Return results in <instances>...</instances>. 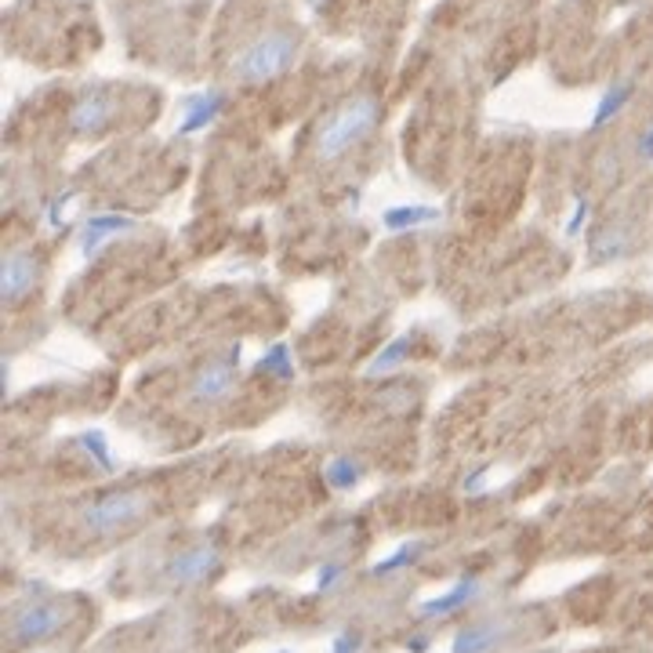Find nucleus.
I'll list each match as a JSON object with an SVG mask.
<instances>
[{"label": "nucleus", "mask_w": 653, "mask_h": 653, "mask_svg": "<svg viewBox=\"0 0 653 653\" xmlns=\"http://www.w3.org/2000/svg\"><path fill=\"white\" fill-rule=\"evenodd\" d=\"M127 229H135V218H124V215H95V218H87V226L80 233V255L95 258L113 236H120Z\"/></svg>", "instance_id": "nucleus-9"}, {"label": "nucleus", "mask_w": 653, "mask_h": 653, "mask_svg": "<svg viewBox=\"0 0 653 653\" xmlns=\"http://www.w3.org/2000/svg\"><path fill=\"white\" fill-rule=\"evenodd\" d=\"M222 105H226V95H222V91H207V95L186 98V120H182L178 135H196V131H204V127L222 113Z\"/></svg>", "instance_id": "nucleus-12"}, {"label": "nucleus", "mask_w": 653, "mask_h": 653, "mask_svg": "<svg viewBox=\"0 0 653 653\" xmlns=\"http://www.w3.org/2000/svg\"><path fill=\"white\" fill-rule=\"evenodd\" d=\"M508 632H512L508 621H476L454 636L450 653H494L508 639Z\"/></svg>", "instance_id": "nucleus-8"}, {"label": "nucleus", "mask_w": 653, "mask_h": 653, "mask_svg": "<svg viewBox=\"0 0 653 653\" xmlns=\"http://www.w3.org/2000/svg\"><path fill=\"white\" fill-rule=\"evenodd\" d=\"M62 625H65V610L55 599H29V603L15 607V614L7 621V643L11 647H33V643L58 636Z\"/></svg>", "instance_id": "nucleus-3"}, {"label": "nucleus", "mask_w": 653, "mask_h": 653, "mask_svg": "<svg viewBox=\"0 0 653 653\" xmlns=\"http://www.w3.org/2000/svg\"><path fill=\"white\" fill-rule=\"evenodd\" d=\"M407 650H410V653H425V650H428V639H425V636H414V639H407Z\"/></svg>", "instance_id": "nucleus-27"}, {"label": "nucleus", "mask_w": 653, "mask_h": 653, "mask_svg": "<svg viewBox=\"0 0 653 653\" xmlns=\"http://www.w3.org/2000/svg\"><path fill=\"white\" fill-rule=\"evenodd\" d=\"M432 222H439V211H436V207H428V204L388 207V211L381 215V226H385V229H392V233H399V229H414V226H432Z\"/></svg>", "instance_id": "nucleus-13"}, {"label": "nucleus", "mask_w": 653, "mask_h": 653, "mask_svg": "<svg viewBox=\"0 0 653 653\" xmlns=\"http://www.w3.org/2000/svg\"><path fill=\"white\" fill-rule=\"evenodd\" d=\"M218 567H222V552L215 545H193V548H182L178 556L167 559L164 581L175 585V588H189V585L207 581Z\"/></svg>", "instance_id": "nucleus-5"}, {"label": "nucleus", "mask_w": 653, "mask_h": 653, "mask_svg": "<svg viewBox=\"0 0 653 653\" xmlns=\"http://www.w3.org/2000/svg\"><path fill=\"white\" fill-rule=\"evenodd\" d=\"M276 653H291V650H276Z\"/></svg>", "instance_id": "nucleus-28"}, {"label": "nucleus", "mask_w": 653, "mask_h": 653, "mask_svg": "<svg viewBox=\"0 0 653 653\" xmlns=\"http://www.w3.org/2000/svg\"><path fill=\"white\" fill-rule=\"evenodd\" d=\"M324 476L334 490H352L363 472H359V465H356L352 457H334V461H326Z\"/></svg>", "instance_id": "nucleus-17"}, {"label": "nucleus", "mask_w": 653, "mask_h": 653, "mask_svg": "<svg viewBox=\"0 0 653 653\" xmlns=\"http://www.w3.org/2000/svg\"><path fill=\"white\" fill-rule=\"evenodd\" d=\"M80 447H84V454L102 468V472H109L113 468V454H109V443H105V432H98V428H91V432H84L80 436Z\"/></svg>", "instance_id": "nucleus-20"}, {"label": "nucleus", "mask_w": 653, "mask_h": 653, "mask_svg": "<svg viewBox=\"0 0 653 653\" xmlns=\"http://www.w3.org/2000/svg\"><path fill=\"white\" fill-rule=\"evenodd\" d=\"M113 98H105V95H84L76 105H73V113H69V127L76 131V135H95V131H102L105 124H109V116H113Z\"/></svg>", "instance_id": "nucleus-11"}, {"label": "nucleus", "mask_w": 653, "mask_h": 653, "mask_svg": "<svg viewBox=\"0 0 653 653\" xmlns=\"http://www.w3.org/2000/svg\"><path fill=\"white\" fill-rule=\"evenodd\" d=\"M479 592H483V585H479L476 578H461L450 592H443V596H436V599H425V603L417 607V614H421V618H450V614H457L461 607H468L472 599H479Z\"/></svg>", "instance_id": "nucleus-10"}, {"label": "nucleus", "mask_w": 653, "mask_h": 653, "mask_svg": "<svg viewBox=\"0 0 653 653\" xmlns=\"http://www.w3.org/2000/svg\"><path fill=\"white\" fill-rule=\"evenodd\" d=\"M541 653H556V650H541Z\"/></svg>", "instance_id": "nucleus-29"}, {"label": "nucleus", "mask_w": 653, "mask_h": 653, "mask_svg": "<svg viewBox=\"0 0 653 653\" xmlns=\"http://www.w3.org/2000/svg\"><path fill=\"white\" fill-rule=\"evenodd\" d=\"M377 116H381V109H377V102L367 98V95L345 102L337 113H330L324 120V127H320V135H316V156H320V160H337L345 149H352L356 142H363V138L374 131Z\"/></svg>", "instance_id": "nucleus-1"}, {"label": "nucleus", "mask_w": 653, "mask_h": 653, "mask_svg": "<svg viewBox=\"0 0 653 653\" xmlns=\"http://www.w3.org/2000/svg\"><path fill=\"white\" fill-rule=\"evenodd\" d=\"M585 218H588V200H585V196H578L574 218L567 222V236H578V233H581V226H585Z\"/></svg>", "instance_id": "nucleus-23"}, {"label": "nucleus", "mask_w": 653, "mask_h": 653, "mask_svg": "<svg viewBox=\"0 0 653 653\" xmlns=\"http://www.w3.org/2000/svg\"><path fill=\"white\" fill-rule=\"evenodd\" d=\"M258 374H273V377H280V381H291V377H295V363H291L287 345H273V348L258 359Z\"/></svg>", "instance_id": "nucleus-19"}, {"label": "nucleus", "mask_w": 653, "mask_h": 653, "mask_svg": "<svg viewBox=\"0 0 653 653\" xmlns=\"http://www.w3.org/2000/svg\"><path fill=\"white\" fill-rule=\"evenodd\" d=\"M487 472H490V468H476V472L465 479V490H468V494H479L483 483H487Z\"/></svg>", "instance_id": "nucleus-25"}, {"label": "nucleus", "mask_w": 653, "mask_h": 653, "mask_svg": "<svg viewBox=\"0 0 653 653\" xmlns=\"http://www.w3.org/2000/svg\"><path fill=\"white\" fill-rule=\"evenodd\" d=\"M359 650H363V636L359 632H341L330 643V653H359Z\"/></svg>", "instance_id": "nucleus-22"}, {"label": "nucleus", "mask_w": 653, "mask_h": 653, "mask_svg": "<svg viewBox=\"0 0 653 653\" xmlns=\"http://www.w3.org/2000/svg\"><path fill=\"white\" fill-rule=\"evenodd\" d=\"M425 552V541H407V545H399L388 559H381V563H374V578H388V574H396V570H403V567H410V563H417V556Z\"/></svg>", "instance_id": "nucleus-16"}, {"label": "nucleus", "mask_w": 653, "mask_h": 653, "mask_svg": "<svg viewBox=\"0 0 653 653\" xmlns=\"http://www.w3.org/2000/svg\"><path fill=\"white\" fill-rule=\"evenodd\" d=\"M628 240H632V233L625 229V226H607L603 233H596V240H592V247H588V258L599 266V262H614V258H621L625 251H628Z\"/></svg>", "instance_id": "nucleus-14"}, {"label": "nucleus", "mask_w": 653, "mask_h": 653, "mask_svg": "<svg viewBox=\"0 0 653 653\" xmlns=\"http://www.w3.org/2000/svg\"><path fill=\"white\" fill-rule=\"evenodd\" d=\"M407 352H410V334H403V337H396L392 345H385V348H381V356H377V359H370L367 374H388V370H396V367L407 359Z\"/></svg>", "instance_id": "nucleus-18"}, {"label": "nucleus", "mask_w": 653, "mask_h": 653, "mask_svg": "<svg viewBox=\"0 0 653 653\" xmlns=\"http://www.w3.org/2000/svg\"><path fill=\"white\" fill-rule=\"evenodd\" d=\"M236 367H240V345H233L226 359H211V363L193 377L189 396H193L196 403H218V399H226V396L233 392V385H236Z\"/></svg>", "instance_id": "nucleus-6"}, {"label": "nucleus", "mask_w": 653, "mask_h": 653, "mask_svg": "<svg viewBox=\"0 0 653 653\" xmlns=\"http://www.w3.org/2000/svg\"><path fill=\"white\" fill-rule=\"evenodd\" d=\"M632 91H636V84L632 80H621V84H614L603 98H599V105H596V113H592V131H599L603 124H610L628 102H632Z\"/></svg>", "instance_id": "nucleus-15"}, {"label": "nucleus", "mask_w": 653, "mask_h": 653, "mask_svg": "<svg viewBox=\"0 0 653 653\" xmlns=\"http://www.w3.org/2000/svg\"><path fill=\"white\" fill-rule=\"evenodd\" d=\"M149 508V497L142 490H120V494H105L98 501H91L84 508V527L91 534H116L131 523H138Z\"/></svg>", "instance_id": "nucleus-4"}, {"label": "nucleus", "mask_w": 653, "mask_h": 653, "mask_svg": "<svg viewBox=\"0 0 653 653\" xmlns=\"http://www.w3.org/2000/svg\"><path fill=\"white\" fill-rule=\"evenodd\" d=\"M295 55H298V40H295L291 33H284V29H273V33L251 40V44L240 51V58L233 62V73H236L244 84H266V80L287 73L291 62H295Z\"/></svg>", "instance_id": "nucleus-2"}, {"label": "nucleus", "mask_w": 653, "mask_h": 653, "mask_svg": "<svg viewBox=\"0 0 653 653\" xmlns=\"http://www.w3.org/2000/svg\"><path fill=\"white\" fill-rule=\"evenodd\" d=\"M639 153H643V160H653V124L650 131L643 135V142H639Z\"/></svg>", "instance_id": "nucleus-26"}, {"label": "nucleus", "mask_w": 653, "mask_h": 653, "mask_svg": "<svg viewBox=\"0 0 653 653\" xmlns=\"http://www.w3.org/2000/svg\"><path fill=\"white\" fill-rule=\"evenodd\" d=\"M341 574H345V567H341V563H324V567H320V574H316V588H320V592L337 588Z\"/></svg>", "instance_id": "nucleus-21"}, {"label": "nucleus", "mask_w": 653, "mask_h": 653, "mask_svg": "<svg viewBox=\"0 0 653 653\" xmlns=\"http://www.w3.org/2000/svg\"><path fill=\"white\" fill-rule=\"evenodd\" d=\"M69 196H73V193H62V196H55V200H51V207H47V222H51V226H58V222H62V207L69 204Z\"/></svg>", "instance_id": "nucleus-24"}, {"label": "nucleus", "mask_w": 653, "mask_h": 653, "mask_svg": "<svg viewBox=\"0 0 653 653\" xmlns=\"http://www.w3.org/2000/svg\"><path fill=\"white\" fill-rule=\"evenodd\" d=\"M36 276H40V262L29 251H7L4 266H0V295H4V302L25 298L33 291Z\"/></svg>", "instance_id": "nucleus-7"}]
</instances>
